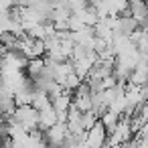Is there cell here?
I'll use <instances>...</instances> for the list:
<instances>
[{
    "label": "cell",
    "instance_id": "cell-1",
    "mask_svg": "<svg viewBox=\"0 0 148 148\" xmlns=\"http://www.w3.org/2000/svg\"><path fill=\"white\" fill-rule=\"evenodd\" d=\"M37 114H39V130L41 132H45V130H49V128H53L57 124V114L53 112L51 106L41 110V112H37Z\"/></svg>",
    "mask_w": 148,
    "mask_h": 148
}]
</instances>
